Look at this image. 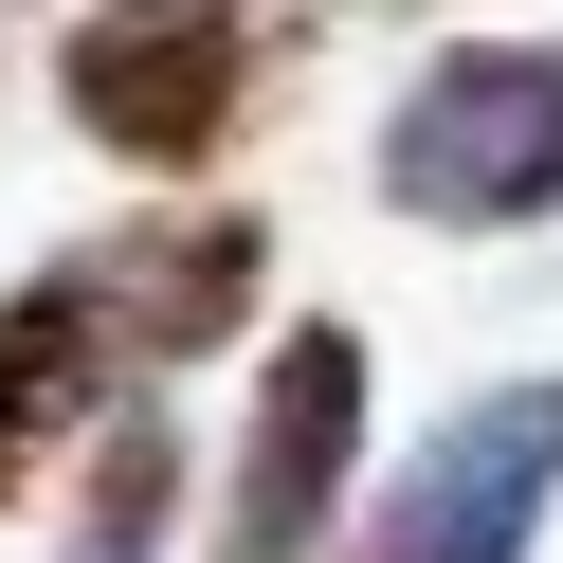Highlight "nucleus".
Here are the masks:
<instances>
[{
    "label": "nucleus",
    "mask_w": 563,
    "mask_h": 563,
    "mask_svg": "<svg viewBox=\"0 0 563 563\" xmlns=\"http://www.w3.org/2000/svg\"><path fill=\"white\" fill-rule=\"evenodd\" d=\"M291 37L309 19H273V0H91L74 37H55V110L110 164H146V183H200V164L273 110Z\"/></svg>",
    "instance_id": "1"
},
{
    "label": "nucleus",
    "mask_w": 563,
    "mask_h": 563,
    "mask_svg": "<svg viewBox=\"0 0 563 563\" xmlns=\"http://www.w3.org/2000/svg\"><path fill=\"white\" fill-rule=\"evenodd\" d=\"M382 200L418 236L563 219V37H437L382 110Z\"/></svg>",
    "instance_id": "2"
},
{
    "label": "nucleus",
    "mask_w": 563,
    "mask_h": 563,
    "mask_svg": "<svg viewBox=\"0 0 563 563\" xmlns=\"http://www.w3.org/2000/svg\"><path fill=\"white\" fill-rule=\"evenodd\" d=\"M364 490V328H273L255 418H236V473H219V563H309Z\"/></svg>",
    "instance_id": "3"
},
{
    "label": "nucleus",
    "mask_w": 563,
    "mask_h": 563,
    "mask_svg": "<svg viewBox=\"0 0 563 563\" xmlns=\"http://www.w3.org/2000/svg\"><path fill=\"white\" fill-rule=\"evenodd\" d=\"M563 509V382H490L400 454V490L364 509V563H527Z\"/></svg>",
    "instance_id": "4"
},
{
    "label": "nucleus",
    "mask_w": 563,
    "mask_h": 563,
    "mask_svg": "<svg viewBox=\"0 0 563 563\" xmlns=\"http://www.w3.org/2000/svg\"><path fill=\"white\" fill-rule=\"evenodd\" d=\"M74 291H91V328H110V364L146 382V364H219L236 328H255V291H273V219L255 200H164V219H110L74 255Z\"/></svg>",
    "instance_id": "5"
},
{
    "label": "nucleus",
    "mask_w": 563,
    "mask_h": 563,
    "mask_svg": "<svg viewBox=\"0 0 563 563\" xmlns=\"http://www.w3.org/2000/svg\"><path fill=\"white\" fill-rule=\"evenodd\" d=\"M110 328H91V291H74V255H37L19 291H0V509L55 473V454L110 418Z\"/></svg>",
    "instance_id": "6"
},
{
    "label": "nucleus",
    "mask_w": 563,
    "mask_h": 563,
    "mask_svg": "<svg viewBox=\"0 0 563 563\" xmlns=\"http://www.w3.org/2000/svg\"><path fill=\"white\" fill-rule=\"evenodd\" d=\"M164 527H183V418L128 400V418H91V454H74L55 563H164Z\"/></svg>",
    "instance_id": "7"
}]
</instances>
